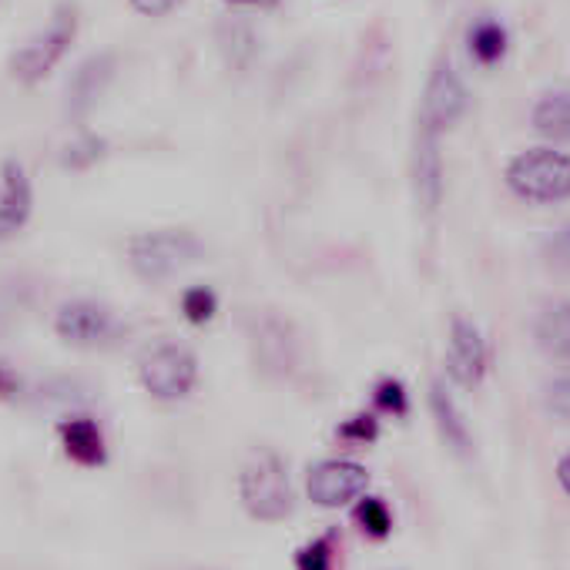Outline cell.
<instances>
[{"instance_id":"obj_1","label":"cell","mask_w":570,"mask_h":570,"mask_svg":"<svg viewBox=\"0 0 570 570\" xmlns=\"http://www.w3.org/2000/svg\"><path fill=\"white\" fill-rule=\"evenodd\" d=\"M507 188L530 205H557L570 198V155L557 148H527L507 161Z\"/></svg>"},{"instance_id":"obj_2","label":"cell","mask_w":570,"mask_h":570,"mask_svg":"<svg viewBox=\"0 0 570 570\" xmlns=\"http://www.w3.org/2000/svg\"><path fill=\"white\" fill-rule=\"evenodd\" d=\"M238 497H242V507L255 520H265V523L285 520L296 503L289 470H285V463L272 450H258L248 456V463L238 473Z\"/></svg>"},{"instance_id":"obj_3","label":"cell","mask_w":570,"mask_h":570,"mask_svg":"<svg viewBox=\"0 0 570 570\" xmlns=\"http://www.w3.org/2000/svg\"><path fill=\"white\" fill-rule=\"evenodd\" d=\"M202 255V242L185 228H158L128 238V265L145 282H165Z\"/></svg>"},{"instance_id":"obj_4","label":"cell","mask_w":570,"mask_h":570,"mask_svg":"<svg viewBox=\"0 0 570 570\" xmlns=\"http://www.w3.org/2000/svg\"><path fill=\"white\" fill-rule=\"evenodd\" d=\"M78 35V11L71 4H61L55 11V18L48 21L45 31H38L28 45H21L14 55H11V75L21 81V85H38L45 81L55 65L68 55L71 41Z\"/></svg>"},{"instance_id":"obj_5","label":"cell","mask_w":570,"mask_h":570,"mask_svg":"<svg viewBox=\"0 0 570 570\" xmlns=\"http://www.w3.org/2000/svg\"><path fill=\"white\" fill-rule=\"evenodd\" d=\"M138 380L155 400L175 403V400H185L195 390L198 363L185 346L161 340V343H151L138 356Z\"/></svg>"},{"instance_id":"obj_6","label":"cell","mask_w":570,"mask_h":570,"mask_svg":"<svg viewBox=\"0 0 570 570\" xmlns=\"http://www.w3.org/2000/svg\"><path fill=\"white\" fill-rule=\"evenodd\" d=\"M466 111V88L453 68L450 58H440L426 78V91H423V105H420V121L423 128L443 135L450 131Z\"/></svg>"},{"instance_id":"obj_7","label":"cell","mask_w":570,"mask_h":570,"mask_svg":"<svg viewBox=\"0 0 570 570\" xmlns=\"http://www.w3.org/2000/svg\"><path fill=\"white\" fill-rule=\"evenodd\" d=\"M55 333L78 350H98V346H111L121 333L115 313L101 303L91 299H75L65 303L55 316Z\"/></svg>"},{"instance_id":"obj_8","label":"cell","mask_w":570,"mask_h":570,"mask_svg":"<svg viewBox=\"0 0 570 570\" xmlns=\"http://www.w3.org/2000/svg\"><path fill=\"white\" fill-rule=\"evenodd\" d=\"M366 487H370V473L356 460H323V463L309 466V476H306L309 500L326 510L360 500L366 493Z\"/></svg>"},{"instance_id":"obj_9","label":"cell","mask_w":570,"mask_h":570,"mask_svg":"<svg viewBox=\"0 0 570 570\" xmlns=\"http://www.w3.org/2000/svg\"><path fill=\"white\" fill-rule=\"evenodd\" d=\"M487 370H490V353H487L483 333L466 320H453L450 346H446V373H450V380L456 386H463V390H476L487 380Z\"/></svg>"},{"instance_id":"obj_10","label":"cell","mask_w":570,"mask_h":570,"mask_svg":"<svg viewBox=\"0 0 570 570\" xmlns=\"http://www.w3.org/2000/svg\"><path fill=\"white\" fill-rule=\"evenodd\" d=\"M115 71H118V58L111 51H101V55H91L88 61H81L65 88V115L71 121H85L95 111V105L101 101V95L108 91Z\"/></svg>"},{"instance_id":"obj_11","label":"cell","mask_w":570,"mask_h":570,"mask_svg":"<svg viewBox=\"0 0 570 570\" xmlns=\"http://www.w3.org/2000/svg\"><path fill=\"white\" fill-rule=\"evenodd\" d=\"M35 208V191H31V178L28 168L14 158H8L0 165V242L14 238Z\"/></svg>"},{"instance_id":"obj_12","label":"cell","mask_w":570,"mask_h":570,"mask_svg":"<svg viewBox=\"0 0 570 570\" xmlns=\"http://www.w3.org/2000/svg\"><path fill=\"white\" fill-rule=\"evenodd\" d=\"M413 188L420 208L433 215L443 202V155H440V135L423 125H416V141H413Z\"/></svg>"},{"instance_id":"obj_13","label":"cell","mask_w":570,"mask_h":570,"mask_svg":"<svg viewBox=\"0 0 570 570\" xmlns=\"http://www.w3.org/2000/svg\"><path fill=\"white\" fill-rule=\"evenodd\" d=\"M252 343H255V360H258V366L265 373L282 376V373L293 370V363H296V340H293V326L289 323H282L275 316H262L255 323Z\"/></svg>"},{"instance_id":"obj_14","label":"cell","mask_w":570,"mask_h":570,"mask_svg":"<svg viewBox=\"0 0 570 570\" xmlns=\"http://www.w3.org/2000/svg\"><path fill=\"white\" fill-rule=\"evenodd\" d=\"M58 436L65 443V453L81 463V466H101L108 460V446H105V433L95 420L88 416H71L58 426Z\"/></svg>"},{"instance_id":"obj_15","label":"cell","mask_w":570,"mask_h":570,"mask_svg":"<svg viewBox=\"0 0 570 570\" xmlns=\"http://www.w3.org/2000/svg\"><path fill=\"white\" fill-rule=\"evenodd\" d=\"M533 340L547 356L570 360V299H560L540 309L533 323Z\"/></svg>"},{"instance_id":"obj_16","label":"cell","mask_w":570,"mask_h":570,"mask_svg":"<svg viewBox=\"0 0 570 570\" xmlns=\"http://www.w3.org/2000/svg\"><path fill=\"white\" fill-rule=\"evenodd\" d=\"M430 410H433V420H436V430L443 436V443L456 453V456H470V430L453 403V396L446 393L443 383H433L430 390Z\"/></svg>"},{"instance_id":"obj_17","label":"cell","mask_w":570,"mask_h":570,"mask_svg":"<svg viewBox=\"0 0 570 570\" xmlns=\"http://www.w3.org/2000/svg\"><path fill=\"white\" fill-rule=\"evenodd\" d=\"M466 45H470V58L480 65V68H493L507 58V48H510V35L507 28L497 21V18H480L470 35H466Z\"/></svg>"},{"instance_id":"obj_18","label":"cell","mask_w":570,"mask_h":570,"mask_svg":"<svg viewBox=\"0 0 570 570\" xmlns=\"http://www.w3.org/2000/svg\"><path fill=\"white\" fill-rule=\"evenodd\" d=\"M537 135L550 141H570V91H547L530 115Z\"/></svg>"},{"instance_id":"obj_19","label":"cell","mask_w":570,"mask_h":570,"mask_svg":"<svg viewBox=\"0 0 570 570\" xmlns=\"http://www.w3.org/2000/svg\"><path fill=\"white\" fill-rule=\"evenodd\" d=\"M356 523L363 527V533L383 540V537L393 530V513H390L386 500H380V497H363V500L356 503Z\"/></svg>"},{"instance_id":"obj_20","label":"cell","mask_w":570,"mask_h":570,"mask_svg":"<svg viewBox=\"0 0 570 570\" xmlns=\"http://www.w3.org/2000/svg\"><path fill=\"white\" fill-rule=\"evenodd\" d=\"M296 570H336V533H323L299 547Z\"/></svg>"},{"instance_id":"obj_21","label":"cell","mask_w":570,"mask_h":570,"mask_svg":"<svg viewBox=\"0 0 570 570\" xmlns=\"http://www.w3.org/2000/svg\"><path fill=\"white\" fill-rule=\"evenodd\" d=\"M218 313V299L208 285H191V289L181 293V316L191 323V326H205L212 323Z\"/></svg>"},{"instance_id":"obj_22","label":"cell","mask_w":570,"mask_h":570,"mask_svg":"<svg viewBox=\"0 0 570 570\" xmlns=\"http://www.w3.org/2000/svg\"><path fill=\"white\" fill-rule=\"evenodd\" d=\"M101 155H105V141L95 138V135H81L78 141H71V145L65 148L61 161H65V168H88V165H95Z\"/></svg>"},{"instance_id":"obj_23","label":"cell","mask_w":570,"mask_h":570,"mask_svg":"<svg viewBox=\"0 0 570 570\" xmlns=\"http://www.w3.org/2000/svg\"><path fill=\"white\" fill-rule=\"evenodd\" d=\"M543 410L553 420L570 423V376H560V380L543 386Z\"/></svg>"},{"instance_id":"obj_24","label":"cell","mask_w":570,"mask_h":570,"mask_svg":"<svg viewBox=\"0 0 570 570\" xmlns=\"http://www.w3.org/2000/svg\"><path fill=\"white\" fill-rule=\"evenodd\" d=\"M373 403L383 410V413H393V416H406L410 410V400H406V386L400 380H383L373 393Z\"/></svg>"},{"instance_id":"obj_25","label":"cell","mask_w":570,"mask_h":570,"mask_svg":"<svg viewBox=\"0 0 570 570\" xmlns=\"http://www.w3.org/2000/svg\"><path fill=\"white\" fill-rule=\"evenodd\" d=\"M543 258H547V265H553V268H560V272H570V222L547 235V242H543Z\"/></svg>"},{"instance_id":"obj_26","label":"cell","mask_w":570,"mask_h":570,"mask_svg":"<svg viewBox=\"0 0 570 570\" xmlns=\"http://www.w3.org/2000/svg\"><path fill=\"white\" fill-rule=\"evenodd\" d=\"M346 443H373L380 436V423L370 416V413H360L353 420H346L340 430H336Z\"/></svg>"},{"instance_id":"obj_27","label":"cell","mask_w":570,"mask_h":570,"mask_svg":"<svg viewBox=\"0 0 570 570\" xmlns=\"http://www.w3.org/2000/svg\"><path fill=\"white\" fill-rule=\"evenodd\" d=\"M175 4H178V0H131V8H135L138 14H145V18H161V14H168Z\"/></svg>"},{"instance_id":"obj_28","label":"cell","mask_w":570,"mask_h":570,"mask_svg":"<svg viewBox=\"0 0 570 570\" xmlns=\"http://www.w3.org/2000/svg\"><path fill=\"white\" fill-rule=\"evenodd\" d=\"M18 393H21V376H18L14 370H8L4 363H0V396L11 400V396H18Z\"/></svg>"},{"instance_id":"obj_29","label":"cell","mask_w":570,"mask_h":570,"mask_svg":"<svg viewBox=\"0 0 570 570\" xmlns=\"http://www.w3.org/2000/svg\"><path fill=\"white\" fill-rule=\"evenodd\" d=\"M557 483L563 487V493L570 497V453L567 456H560V463H557Z\"/></svg>"},{"instance_id":"obj_30","label":"cell","mask_w":570,"mask_h":570,"mask_svg":"<svg viewBox=\"0 0 570 570\" xmlns=\"http://www.w3.org/2000/svg\"><path fill=\"white\" fill-rule=\"evenodd\" d=\"M232 8H275L278 0H225Z\"/></svg>"}]
</instances>
